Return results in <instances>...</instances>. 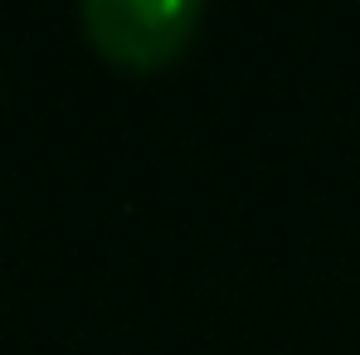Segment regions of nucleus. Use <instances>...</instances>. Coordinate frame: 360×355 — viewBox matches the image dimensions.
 Returning <instances> with one entry per match:
<instances>
[{
	"label": "nucleus",
	"mask_w": 360,
	"mask_h": 355,
	"mask_svg": "<svg viewBox=\"0 0 360 355\" xmlns=\"http://www.w3.org/2000/svg\"><path fill=\"white\" fill-rule=\"evenodd\" d=\"M93 49L103 59L151 73L176 63L195 30L205 25V5L195 0H88L78 10Z\"/></svg>",
	"instance_id": "1"
}]
</instances>
